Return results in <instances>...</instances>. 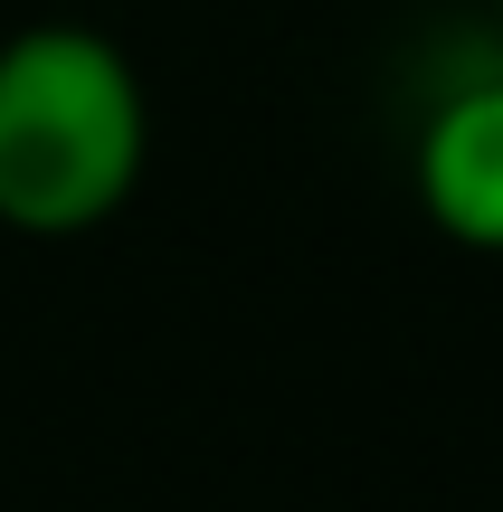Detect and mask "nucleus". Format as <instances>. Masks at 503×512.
Returning <instances> with one entry per match:
<instances>
[{"label": "nucleus", "instance_id": "1", "mask_svg": "<svg viewBox=\"0 0 503 512\" xmlns=\"http://www.w3.org/2000/svg\"><path fill=\"white\" fill-rule=\"evenodd\" d=\"M152 105L133 57L86 19L0 38V228L86 238L143 190Z\"/></svg>", "mask_w": 503, "mask_h": 512}, {"label": "nucleus", "instance_id": "2", "mask_svg": "<svg viewBox=\"0 0 503 512\" xmlns=\"http://www.w3.org/2000/svg\"><path fill=\"white\" fill-rule=\"evenodd\" d=\"M409 181H418V209H428L437 238L503 256V76H466L428 105Z\"/></svg>", "mask_w": 503, "mask_h": 512}]
</instances>
